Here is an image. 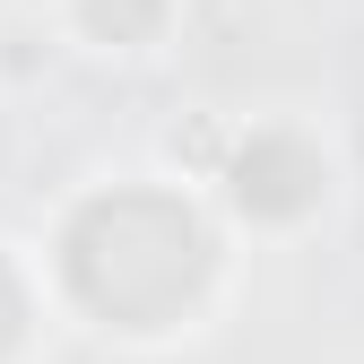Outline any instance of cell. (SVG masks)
<instances>
[{"mask_svg":"<svg viewBox=\"0 0 364 364\" xmlns=\"http://www.w3.org/2000/svg\"><path fill=\"white\" fill-rule=\"evenodd\" d=\"M200 278H208V235L182 200L122 191V200H96L70 225V287L105 321L156 330L200 295Z\"/></svg>","mask_w":364,"mask_h":364,"instance_id":"1","label":"cell"},{"mask_svg":"<svg viewBox=\"0 0 364 364\" xmlns=\"http://www.w3.org/2000/svg\"><path fill=\"white\" fill-rule=\"evenodd\" d=\"M312 191H321V165L295 139H252V156L235 165V200L252 217H295V208H312Z\"/></svg>","mask_w":364,"mask_h":364,"instance_id":"2","label":"cell"},{"mask_svg":"<svg viewBox=\"0 0 364 364\" xmlns=\"http://www.w3.org/2000/svg\"><path fill=\"white\" fill-rule=\"evenodd\" d=\"M156 18H165V0H87V26H96V35H113V43L148 35Z\"/></svg>","mask_w":364,"mask_h":364,"instance_id":"3","label":"cell"},{"mask_svg":"<svg viewBox=\"0 0 364 364\" xmlns=\"http://www.w3.org/2000/svg\"><path fill=\"white\" fill-rule=\"evenodd\" d=\"M9 338H18V287H9V269H0V355H9Z\"/></svg>","mask_w":364,"mask_h":364,"instance_id":"4","label":"cell"}]
</instances>
